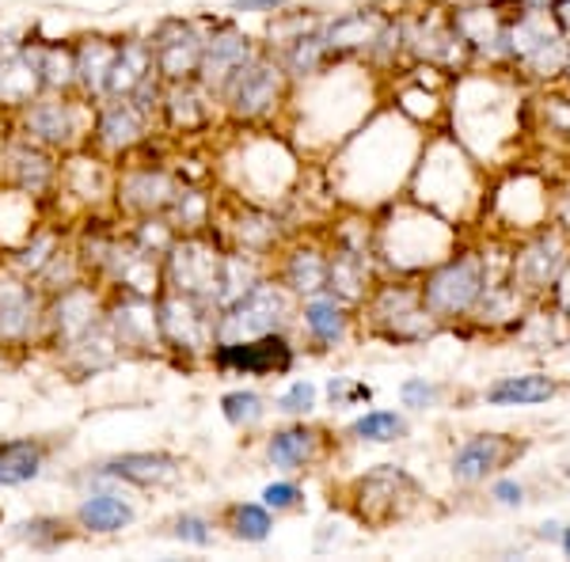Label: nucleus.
Returning <instances> with one entry per match:
<instances>
[{"label":"nucleus","instance_id":"25","mask_svg":"<svg viewBox=\"0 0 570 562\" xmlns=\"http://www.w3.org/2000/svg\"><path fill=\"white\" fill-rule=\"evenodd\" d=\"M42 91L46 85L39 66V46H20V50L0 53V107H27Z\"/></svg>","mask_w":570,"mask_h":562},{"label":"nucleus","instance_id":"38","mask_svg":"<svg viewBox=\"0 0 570 562\" xmlns=\"http://www.w3.org/2000/svg\"><path fill=\"white\" fill-rule=\"evenodd\" d=\"M220 414H225L228 426H236V430H252V426H259V422H263V414H266V400H263L259 392H252V388L228 392L225 400H220Z\"/></svg>","mask_w":570,"mask_h":562},{"label":"nucleus","instance_id":"44","mask_svg":"<svg viewBox=\"0 0 570 562\" xmlns=\"http://www.w3.org/2000/svg\"><path fill=\"white\" fill-rule=\"evenodd\" d=\"M327 395H331V403L335 407H354V403H370L373 400V388L370 384H357L351 381V376H331L327 381Z\"/></svg>","mask_w":570,"mask_h":562},{"label":"nucleus","instance_id":"28","mask_svg":"<svg viewBox=\"0 0 570 562\" xmlns=\"http://www.w3.org/2000/svg\"><path fill=\"white\" fill-rule=\"evenodd\" d=\"M274 58L282 61L285 77L289 80H305V77H316V72H324L331 61V50L324 42V23L308 27V31L293 34V39L278 42V50H271Z\"/></svg>","mask_w":570,"mask_h":562},{"label":"nucleus","instance_id":"21","mask_svg":"<svg viewBox=\"0 0 570 562\" xmlns=\"http://www.w3.org/2000/svg\"><path fill=\"white\" fill-rule=\"evenodd\" d=\"M525 308H529V297L505 278V270H502L499 278L483 289V297L475 300L468 324L480 327V331H491V335H510V331L518 327V319L525 316Z\"/></svg>","mask_w":570,"mask_h":562},{"label":"nucleus","instance_id":"49","mask_svg":"<svg viewBox=\"0 0 570 562\" xmlns=\"http://www.w3.org/2000/svg\"><path fill=\"white\" fill-rule=\"evenodd\" d=\"M285 0H233V12H278Z\"/></svg>","mask_w":570,"mask_h":562},{"label":"nucleus","instance_id":"39","mask_svg":"<svg viewBox=\"0 0 570 562\" xmlns=\"http://www.w3.org/2000/svg\"><path fill=\"white\" fill-rule=\"evenodd\" d=\"M532 110H537L540 126H544V134L551 141H559L570 149V96L548 91V96H540L537 103H532Z\"/></svg>","mask_w":570,"mask_h":562},{"label":"nucleus","instance_id":"40","mask_svg":"<svg viewBox=\"0 0 570 562\" xmlns=\"http://www.w3.org/2000/svg\"><path fill=\"white\" fill-rule=\"evenodd\" d=\"M20 540L31 543L35 551H53L66 543V521L61 517H31L20 524Z\"/></svg>","mask_w":570,"mask_h":562},{"label":"nucleus","instance_id":"53","mask_svg":"<svg viewBox=\"0 0 570 562\" xmlns=\"http://www.w3.org/2000/svg\"><path fill=\"white\" fill-rule=\"evenodd\" d=\"M8 50V46H4V39H0V53H4Z\"/></svg>","mask_w":570,"mask_h":562},{"label":"nucleus","instance_id":"31","mask_svg":"<svg viewBox=\"0 0 570 562\" xmlns=\"http://www.w3.org/2000/svg\"><path fill=\"white\" fill-rule=\"evenodd\" d=\"M559 395V384L548 373H521V376H502L483 392V403L491 407H537Z\"/></svg>","mask_w":570,"mask_h":562},{"label":"nucleus","instance_id":"48","mask_svg":"<svg viewBox=\"0 0 570 562\" xmlns=\"http://www.w3.org/2000/svg\"><path fill=\"white\" fill-rule=\"evenodd\" d=\"M548 12H551V20H556L559 34H563V39L570 42V0H551Z\"/></svg>","mask_w":570,"mask_h":562},{"label":"nucleus","instance_id":"6","mask_svg":"<svg viewBox=\"0 0 570 562\" xmlns=\"http://www.w3.org/2000/svg\"><path fill=\"white\" fill-rule=\"evenodd\" d=\"M567 259H570V233H563V228L548 220V225L521 236V244L505 255V278L518 285L529 300H537L551 289V282H556V274L563 270Z\"/></svg>","mask_w":570,"mask_h":562},{"label":"nucleus","instance_id":"22","mask_svg":"<svg viewBox=\"0 0 570 562\" xmlns=\"http://www.w3.org/2000/svg\"><path fill=\"white\" fill-rule=\"evenodd\" d=\"M510 335L518 338V346L532 349V354H548V349L570 343V319L559 312V304L551 297H537L529 300L525 316L518 319V327Z\"/></svg>","mask_w":570,"mask_h":562},{"label":"nucleus","instance_id":"19","mask_svg":"<svg viewBox=\"0 0 570 562\" xmlns=\"http://www.w3.org/2000/svg\"><path fill=\"white\" fill-rule=\"evenodd\" d=\"M107 107H99V118L91 126L96 134V145L107 152H130L134 145L145 141V130H149L153 118L145 115L134 99H104Z\"/></svg>","mask_w":570,"mask_h":562},{"label":"nucleus","instance_id":"42","mask_svg":"<svg viewBox=\"0 0 570 562\" xmlns=\"http://www.w3.org/2000/svg\"><path fill=\"white\" fill-rule=\"evenodd\" d=\"M400 400L407 411H430V407H438L441 388L434 381H426V376H411V381L400 384Z\"/></svg>","mask_w":570,"mask_h":562},{"label":"nucleus","instance_id":"14","mask_svg":"<svg viewBox=\"0 0 570 562\" xmlns=\"http://www.w3.org/2000/svg\"><path fill=\"white\" fill-rule=\"evenodd\" d=\"M259 53V46H255L240 27L233 23H217L214 31L206 34V42H202V66H198V85L209 88L217 96L220 88H225V80L233 77L236 69L247 66V61Z\"/></svg>","mask_w":570,"mask_h":562},{"label":"nucleus","instance_id":"1","mask_svg":"<svg viewBox=\"0 0 570 562\" xmlns=\"http://www.w3.org/2000/svg\"><path fill=\"white\" fill-rule=\"evenodd\" d=\"M499 274H494V259L483 252V247H464V252H449L445 259L430 266L419 278L422 300H426L430 316L438 319L441 327L449 324H468L475 300L483 297V289L491 285Z\"/></svg>","mask_w":570,"mask_h":562},{"label":"nucleus","instance_id":"16","mask_svg":"<svg viewBox=\"0 0 570 562\" xmlns=\"http://www.w3.org/2000/svg\"><path fill=\"white\" fill-rule=\"evenodd\" d=\"M107 327L115 335L118 349H137V354H153L164 349L160 319H156V300L137 297V293H122L107 308Z\"/></svg>","mask_w":570,"mask_h":562},{"label":"nucleus","instance_id":"7","mask_svg":"<svg viewBox=\"0 0 570 562\" xmlns=\"http://www.w3.org/2000/svg\"><path fill=\"white\" fill-rule=\"evenodd\" d=\"M400 34H403V50L430 69L464 72L468 61H472L464 39L453 27V12H445V8H422V12L400 20Z\"/></svg>","mask_w":570,"mask_h":562},{"label":"nucleus","instance_id":"3","mask_svg":"<svg viewBox=\"0 0 570 562\" xmlns=\"http://www.w3.org/2000/svg\"><path fill=\"white\" fill-rule=\"evenodd\" d=\"M293 316H297V297L282 282L263 278L244 297H236L228 308L217 312V343H244V338L274 335V331L289 327Z\"/></svg>","mask_w":570,"mask_h":562},{"label":"nucleus","instance_id":"36","mask_svg":"<svg viewBox=\"0 0 570 562\" xmlns=\"http://www.w3.org/2000/svg\"><path fill=\"white\" fill-rule=\"evenodd\" d=\"M225 529L233 532V540L263 543V540H271L274 517H271V510L259 502H236L225 510Z\"/></svg>","mask_w":570,"mask_h":562},{"label":"nucleus","instance_id":"51","mask_svg":"<svg viewBox=\"0 0 570 562\" xmlns=\"http://www.w3.org/2000/svg\"><path fill=\"white\" fill-rule=\"evenodd\" d=\"M559 548H563V555L570 559V529H563V536H559Z\"/></svg>","mask_w":570,"mask_h":562},{"label":"nucleus","instance_id":"45","mask_svg":"<svg viewBox=\"0 0 570 562\" xmlns=\"http://www.w3.org/2000/svg\"><path fill=\"white\" fill-rule=\"evenodd\" d=\"M176 536L183 543H195V548H209V543H214V524L206 517H198V513H183L176 521Z\"/></svg>","mask_w":570,"mask_h":562},{"label":"nucleus","instance_id":"29","mask_svg":"<svg viewBox=\"0 0 570 562\" xmlns=\"http://www.w3.org/2000/svg\"><path fill=\"white\" fill-rule=\"evenodd\" d=\"M153 72H156V66H153V46L149 42H141V39L118 42L115 66H110V72H107V96L104 99L134 96L137 85H145Z\"/></svg>","mask_w":570,"mask_h":562},{"label":"nucleus","instance_id":"43","mask_svg":"<svg viewBox=\"0 0 570 562\" xmlns=\"http://www.w3.org/2000/svg\"><path fill=\"white\" fill-rule=\"evenodd\" d=\"M263 505L271 513H293L305 505V491L297 483H289V479H282V483L263 486Z\"/></svg>","mask_w":570,"mask_h":562},{"label":"nucleus","instance_id":"37","mask_svg":"<svg viewBox=\"0 0 570 562\" xmlns=\"http://www.w3.org/2000/svg\"><path fill=\"white\" fill-rule=\"evenodd\" d=\"M351 437L370 441V445H392V441L407 437V418L400 411H370L351 422Z\"/></svg>","mask_w":570,"mask_h":562},{"label":"nucleus","instance_id":"5","mask_svg":"<svg viewBox=\"0 0 570 562\" xmlns=\"http://www.w3.org/2000/svg\"><path fill=\"white\" fill-rule=\"evenodd\" d=\"M289 77L274 53L259 50L247 66H240L217 91V103H225L236 122H266L282 107Z\"/></svg>","mask_w":570,"mask_h":562},{"label":"nucleus","instance_id":"20","mask_svg":"<svg viewBox=\"0 0 570 562\" xmlns=\"http://www.w3.org/2000/svg\"><path fill=\"white\" fill-rule=\"evenodd\" d=\"M214 103L217 96L209 88H202L198 80H176V85H164L160 115L176 134H198L214 118Z\"/></svg>","mask_w":570,"mask_h":562},{"label":"nucleus","instance_id":"33","mask_svg":"<svg viewBox=\"0 0 570 562\" xmlns=\"http://www.w3.org/2000/svg\"><path fill=\"white\" fill-rule=\"evenodd\" d=\"M77 85L85 91L88 99L104 103L107 96V72L115 66V53H118V42L110 39H85L77 46Z\"/></svg>","mask_w":570,"mask_h":562},{"label":"nucleus","instance_id":"10","mask_svg":"<svg viewBox=\"0 0 570 562\" xmlns=\"http://www.w3.org/2000/svg\"><path fill=\"white\" fill-rule=\"evenodd\" d=\"M419 497V486L407 472L395 464H381L376 472L362 475L354 483V513L370 524H389L407 513V505Z\"/></svg>","mask_w":570,"mask_h":562},{"label":"nucleus","instance_id":"52","mask_svg":"<svg viewBox=\"0 0 570 562\" xmlns=\"http://www.w3.org/2000/svg\"><path fill=\"white\" fill-rule=\"evenodd\" d=\"M563 80H567V85H570V61H567V72H563Z\"/></svg>","mask_w":570,"mask_h":562},{"label":"nucleus","instance_id":"46","mask_svg":"<svg viewBox=\"0 0 570 562\" xmlns=\"http://www.w3.org/2000/svg\"><path fill=\"white\" fill-rule=\"evenodd\" d=\"M491 502L502 505V510H518V505H525V483H518V479H499V483L491 486Z\"/></svg>","mask_w":570,"mask_h":562},{"label":"nucleus","instance_id":"35","mask_svg":"<svg viewBox=\"0 0 570 562\" xmlns=\"http://www.w3.org/2000/svg\"><path fill=\"white\" fill-rule=\"evenodd\" d=\"M8 175L16 179V187L27 190V195H39L53 183V164L50 156H46V145L39 141H27V145H16L12 152H8Z\"/></svg>","mask_w":570,"mask_h":562},{"label":"nucleus","instance_id":"41","mask_svg":"<svg viewBox=\"0 0 570 562\" xmlns=\"http://www.w3.org/2000/svg\"><path fill=\"white\" fill-rule=\"evenodd\" d=\"M316 384L312 381H297V384H289L282 395H278V403H274V411H282V414H289V418H305V414L316 411Z\"/></svg>","mask_w":570,"mask_h":562},{"label":"nucleus","instance_id":"9","mask_svg":"<svg viewBox=\"0 0 570 562\" xmlns=\"http://www.w3.org/2000/svg\"><path fill=\"white\" fill-rule=\"evenodd\" d=\"M209 357L228 376H282L293 368L297 349L285 338V331H274V335L244 338V343H217Z\"/></svg>","mask_w":570,"mask_h":562},{"label":"nucleus","instance_id":"11","mask_svg":"<svg viewBox=\"0 0 570 562\" xmlns=\"http://www.w3.org/2000/svg\"><path fill=\"white\" fill-rule=\"evenodd\" d=\"M521 453H525V441L505 437V433H475L464 445H456L449 472L461 486H480L491 475H499L502 467H510Z\"/></svg>","mask_w":570,"mask_h":562},{"label":"nucleus","instance_id":"47","mask_svg":"<svg viewBox=\"0 0 570 562\" xmlns=\"http://www.w3.org/2000/svg\"><path fill=\"white\" fill-rule=\"evenodd\" d=\"M544 297H551L559 304V312L570 319V259L563 263V270L556 274V282H551V289L544 293Z\"/></svg>","mask_w":570,"mask_h":562},{"label":"nucleus","instance_id":"18","mask_svg":"<svg viewBox=\"0 0 570 562\" xmlns=\"http://www.w3.org/2000/svg\"><path fill=\"white\" fill-rule=\"evenodd\" d=\"M376 285L373 278V247H354V244H335L327 252V293L343 304L357 308L370 289Z\"/></svg>","mask_w":570,"mask_h":562},{"label":"nucleus","instance_id":"30","mask_svg":"<svg viewBox=\"0 0 570 562\" xmlns=\"http://www.w3.org/2000/svg\"><path fill=\"white\" fill-rule=\"evenodd\" d=\"M278 282L293 297L327 293V252L324 247H293L278 270Z\"/></svg>","mask_w":570,"mask_h":562},{"label":"nucleus","instance_id":"24","mask_svg":"<svg viewBox=\"0 0 570 562\" xmlns=\"http://www.w3.org/2000/svg\"><path fill=\"white\" fill-rule=\"evenodd\" d=\"M176 190H179V179H171L164 168H134L118 179V206L130 209V214L153 217L168 209Z\"/></svg>","mask_w":570,"mask_h":562},{"label":"nucleus","instance_id":"50","mask_svg":"<svg viewBox=\"0 0 570 562\" xmlns=\"http://www.w3.org/2000/svg\"><path fill=\"white\" fill-rule=\"evenodd\" d=\"M537 536H540V540H556V543H559V536H563V524H559V521H544V524H540Z\"/></svg>","mask_w":570,"mask_h":562},{"label":"nucleus","instance_id":"4","mask_svg":"<svg viewBox=\"0 0 570 562\" xmlns=\"http://www.w3.org/2000/svg\"><path fill=\"white\" fill-rule=\"evenodd\" d=\"M220 263H225V244H220L214 233H206V228H198V233H183V236L171 239V247L160 259L164 289L187 293V297L214 304L217 300V282H220Z\"/></svg>","mask_w":570,"mask_h":562},{"label":"nucleus","instance_id":"2","mask_svg":"<svg viewBox=\"0 0 570 562\" xmlns=\"http://www.w3.org/2000/svg\"><path fill=\"white\" fill-rule=\"evenodd\" d=\"M362 316L370 324V335L392 346H419L441 331L438 319L430 316L426 300H422L419 282L407 278L376 282L370 297L362 300Z\"/></svg>","mask_w":570,"mask_h":562},{"label":"nucleus","instance_id":"12","mask_svg":"<svg viewBox=\"0 0 570 562\" xmlns=\"http://www.w3.org/2000/svg\"><path fill=\"white\" fill-rule=\"evenodd\" d=\"M46 324L39 282L27 274H0V343L20 346Z\"/></svg>","mask_w":570,"mask_h":562},{"label":"nucleus","instance_id":"15","mask_svg":"<svg viewBox=\"0 0 570 562\" xmlns=\"http://www.w3.org/2000/svg\"><path fill=\"white\" fill-rule=\"evenodd\" d=\"M23 126L31 141L46 145V149H72L77 137L85 134L80 126V110L72 99H66V91H53V96H35L23 107Z\"/></svg>","mask_w":570,"mask_h":562},{"label":"nucleus","instance_id":"32","mask_svg":"<svg viewBox=\"0 0 570 562\" xmlns=\"http://www.w3.org/2000/svg\"><path fill=\"white\" fill-rule=\"evenodd\" d=\"M77 524L88 532H96V536H115V532H122L134 524V505L122 502V497L110 494V491L88 494L85 502L77 505Z\"/></svg>","mask_w":570,"mask_h":562},{"label":"nucleus","instance_id":"27","mask_svg":"<svg viewBox=\"0 0 570 562\" xmlns=\"http://www.w3.org/2000/svg\"><path fill=\"white\" fill-rule=\"evenodd\" d=\"M324 453V433L312 426H285L274 430L266 441V460H271L278 472H305Z\"/></svg>","mask_w":570,"mask_h":562},{"label":"nucleus","instance_id":"26","mask_svg":"<svg viewBox=\"0 0 570 562\" xmlns=\"http://www.w3.org/2000/svg\"><path fill=\"white\" fill-rule=\"evenodd\" d=\"M183 472V460L171 453H122L96 467L99 479H122L134 486H168Z\"/></svg>","mask_w":570,"mask_h":562},{"label":"nucleus","instance_id":"17","mask_svg":"<svg viewBox=\"0 0 570 562\" xmlns=\"http://www.w3.org/2000/svg\"><path fill=\"white\" fill-rule=\"evenodd\" d=\"M104 319H107V308H104V300H99V293L80 282L53 293L50 308H46V324H50L58 346H69L72 338L88 335V331L99 327Z\"/></svg>","mask_w":570,"mask_h":562},{"label":"nucleus","instance_id":"34","mask_svg":"<svg viewBox=\"0 0 570 562\" xmlns=\"http://www.w3.org/2000/svg\"><path fill=\"white\" fill-rule=\"evenodd\" d=\"M46 448L31 437L0 441V486H27L42 475Z\"/></svg>","mask_w":570,"mask_h":562},{"label":"nucleus","instance_id":"23","mask_svg":"<svg viewBox=\"0 0 570 562\" xmlns=\"http://www.w3.org/2000/svg\"><path fill=\"white\" fill-rule=\"evenodd\" d=\"M297 316H301V327H305V335L320 349H335V346H343L346 338H351L354 308H351V304H343L338 297H331V293L305 297V304H301Z\"/></svg>","mask_w":570,"mask_h":562},{"label":"nucleus","instance_id":"13","mask_svg":"<svg viewBox=\"0 0 570 562\" xmlns=\"http://www.w3.org/2000/svg\"><path fill=\"white\" fill-rule=\"evenodd\" d=\"M202 42L206 34L187 20H168L160 23V31L153 34V66L160 72L164 85H176V80H195L202 66Z\"/></svg>","mask_w":570,"mask_h":562},{"label":"nucleus","instance_id":"8","mask_svg":"<svg viewBox=\"0 0 570 562\" xmlns=\"http://www.w3.org/2000/svg\"><path fill=\"white\" fill-rule=\"evenodd\" d=\"M156 319H160L164 349H179V354L195 357L209 354L217 346V308L187 293H160L156 297Z\"/></svg>","mask_w":570,"mask_h":562}]
</instances>
